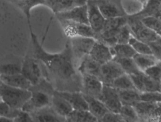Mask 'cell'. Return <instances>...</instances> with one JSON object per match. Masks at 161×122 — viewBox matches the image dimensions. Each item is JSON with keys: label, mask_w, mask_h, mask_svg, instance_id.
Wrapping results in <instances>:
<instances>
[{"label": "cell", "mask_w": 161, "mask_h": 122, "mask_svg": "<svg viewBox=\"0 0 161 122\" xmlns=\"http://www.w3.org/2000/svg\"><path fill=\"white\" fill-rule=\"evenodd\" d=\"M31 41L33 55L38 59L43 67L44 76L53 85L56 90L60 91H81L82 75L76 67L73 58L70 41L68 39L64 48L57 53H50L40 43L37 36L29 28Z\"/></svg>", "instance_id": "cell-1"}, {"label": "cell", "mask_w": 161, "mask_h": 122, "mask_svg": "<svg viewBox=\"0 0 161 122\" xmlns=\"http://www.w3.org/2000/svg\"><path fill=\"white\" fill-rule=\"evenodd\" d=\"M30 90L31 96L22 108V110L29 113L50 106L52 96L56 90L52 83L45 77L36 84L33 85Z\"/></svg>", "instance_id": "cell-2"}, {"label": "cell", "mask_w": 161, "mask_h": 122, "mask_svg": "<svg viewBox=\"0 0 161 122\" xmlns=\"http://www.w3.org/2000/svg\"><path fill=\"white\" fill-rule=\"evenodd\" d=\"M31 96V91L30 89L12 87L0 82L1 99L13 108L22 109Z\"/></svg>", "instance_id": "cell-3"}, {"label": "cell", "mask_w": 161, "mask_h": 122, "mask_svg": "<svg viewBox=\"0 0 161 122\" xmlns=\"http://www.w3.org/2000/svg\"><path fill=\"white\" fill-rule=\"evenodd\" d=\"M127 18L128 24L131 30L132 34L138 39L148 44L155 41L161 43V36L146 26L141 19L135 16H128Z\"/></svg>", "instance_id": "cell-4"}, {"label": "cell", "mask_w": 161, "mask_h": 122, "mask_svg": "<svg viewBox=\"0 0 161 122\" xmlns=\"http://www.w3.org/2000/svg\"><path fill=\"white\" fill-rule=\"evenodd\" d=\"M68 39L70 41L74 62L77 68L81 61L89 54L96 39L93 38L81 36H77Z\"/></svg>", "instance_id": "cell-5"}, {"label": "cell", "mask_w": 161, "mask_h": 122, "mask_svg": "<svg viewBox=\"0 0 161 122\" xmlns=\"http://www.w3.org/2000/svg\"><path fill=\"white\" fill-rule=\"evenodd\" d=\"M21 74L33 85L38 84L44 76L40 61L32 54L26 55L22 61Z\"/></svg>", "instance_id": "cell-6"}, {"label": "cell", "mask_w": 161, "mask_h": 122, "mask_svg": "<svg viewBox=\"0 0 161 122\" xmlns=\"http://www.w3.org/2000/svg\"><path fill=\"white\" fill-rule=\"evenodd\" d=\"M58 21L65 35L68 38L81 36L93 38L96 39L97 34L89 24L65 19H58Z\"/></svg>", "instance_id": "cell-7"}, {"label": "cell", "mask_w": 161, "mask_h": 122, "mask_svg": "<svg viewBox=\"0 0 161 122\" xmlns=\"http://www.w3.org/2000/svg\"><path fill=\"white\" fill-rule=\"evenodd\" d=\"M111 112L119 113L122 107L118 90L110 85L104 84L102 92L97 98Z\"/></svg>", "instance_id": "cell-8"}, {"label": "cell", "mask_w": 161, "mask_h": 122, "mask_svg": "<svg viewBox=\"0 0 161 122\" xmlns=\"http://www.w3.org/2000/svg\"><path fill=\"white\" fill-rule=\"evenodd\" d=\"M124 73L121 66L113 59L101 65L99 78L104 84L111 86L113 81Z\"/></svg>", "instance_id": "cell-9"}, {"label": "cell", "mask_w": 161, "mask_h": 122, "mask_svg": "<svg viewBox=\"0 0 161 122\" xmlns=\"http://www.w3.org/2000/svg\"><path fill=\"white\" fill-rule=\"evenodd\" d=\"M55 15L58 20L65 19L89 24L87 3L84 5L74 7L64 11L57 13Z\"/></svg>", "instance_id": "cell-10"}, {"label": "cell", "mask_w": 161, "mask_h": 122, "mask_svg": "<svg viewBox=\"0 0 161 122\" xmlns=\"http://www.w3.org/2000/svg\"><path fill=\"white\" fill-rule=\"evenodd\" d=\"M87 6L89 25L97 34L102 31L106 19L101 14L95 0H87Z\"/></svg>", "instance_id": "cell-11"}, {"label": "cell", "mask_w": 161, "mask_h": 122, "mask_svg": "<svg viewBox=\"0 0 161 122\" xmlns=\"http://www.w3.org/2000/svg\"><path fill=\"white\" fill-rule=\"evenodd\" d=\"M104 86L103 83L97 76L89 74L82 75V90L83 94L98 98Z\"/></svg>", "instance_id": "cell-12"}, {"label": "cell", "mask_w": 161, "mask_h": 122, "mask_svg": "<svg viewBox=\"0 0 161 122\" xmlns=\"http://www.w3.org/2000/svg\"><path fill=\"white\" fill-rule=\"evenodd\" d=\"M89 56L101 65L113 59L111 47L98 40L96 41Z\"/></svg>", "instance_id": "cell-13"}, {"label": "cell", "mask_w": 161, "mask_h": 122, "mask_svg": "<svg viewBox=\"0 0 161 122\" xmlns=\"http://www.w3.org/2000/svg\"><path fill=\"white\" fill-rule=\"evenodd\" d=\"M30 114L34 122H65V118L58 114L51 105Z\"/></svg>", "instance_id": "cell-14"}, {"label": "cell", "mask_w": 161, "mask_h": 122, "mask_svg": "<svg viewBox=\"0 0 161 122\" xmlns=\"http://www.w3.org/2000/svg\"><path fill=\"white\" fill-rule=\"evenodd\" d=\"M51 106L58 114L64 118L74 110L70 103L57 90L55 91L52 96Z\"/></svg>", "instance_id": "cell-15"}, {"label": "cell", "mask_w": 161, "mask_h": 122, "mask_svg": "<svg viewBox=\"0 0 161 122\" xmlns=\"http://www.w3.org/2000/svg\"><path fill=\"white\" fill-rule=\"evenodd\" d=\"M58 91L70 103L74 109L88 110L87 103L81 91Z\"/></svg>", "instance_id": "cell-16"}, {"label": "cell", "mask_w": 161, "mask_h": 122, "mask_svg": "<svg viewBox=\"0 0 161 122\" xmlns=\"http://www.w3.org/2000/svg\"><path fill=\"white\" fill-rule=\"evenodd\" d=\"M1 82L14 88L30 89L32 86L31 83L21 74L13 75H0Z\"/></svg>", "instance_id": "cell-17"}, {"label": "cell", "mask_w": 161, "mask_h": 122, "mask_svg": "<svg viewBox=\"0 0 161 122\" xmlns=\"http://www.w3.org/2000/svg\"><path fill=\"white\" fill-rule=\"evenodd\" d=\"M101 67V64L94 61L88 55L81 61L77 67V70L81 75L89 74L99 78Z\"/></svg>", "instance_id": "cell-18"}, {"label": "cell", "mask_w": 161, "mask_h": 122, "mask_svg": "<svg viewBox=\"0 0 161 122\" xmlns=\"http://www.w3.org/2000/svg\"><path fill=\"white\" fill-rule=\"evenodd\" d=\"M87 103L88 110L97 119L101 118L109 111L105 104L98 98L84 94Z\"/></svg>", "instance_id": "cell-19"}, {"label": "cell", "mask_w": 161, "mask_h": 122, "mask_svg": "<svg viewBox=\"0 0 161 122\" xmlns=\"http://www.w3.org/2000/svg\"><path fill=\"white\" fill-rule=\"evenodd\" d=\"M159 106L160 103L143 101H140L133 106L140 119L144 120H148Z\"/></svg>", "instance_id": "cell-20"}, {"label": "cell", "mask_w": 161, "mask_h": 122, "mask_svg": "<svg viewBox=\"0 0 161 122\" xmlns=\"http://www.w3.org/2000/svg\"><path fill=\"white\" fill-rule=\"evenodd\" d=\"M103 16L106 19L124 16L118 7L108 0H95Z\"/></svg>", "instance_id": "cell-21"}, {"label": "cell", "mask_w": 161, "mask_h": 122, "mask_svg": "<svg viewBox=\"0 0 161 122\" xmlns=\"http://www.w3.org/2000/svg\"><path fill=\"white\" fill-rule=\"evenodd\" d=\"M65 122H97V118L89 110L74 109L65 117Z\"/></svg>", "instance_id": "cell-22"}, {"label": "cell", "mask_w": 161, "mask_h": 122, "mask_svg": "<svg viewBox=\"0 0 161 122\" xmlns=\"http://www.w3.org/2000/svg\"><path fill=\"white\" fill-rule=\"evenodd\" d=\"M114 58H133L136 53L133 47L129 44H116L111 47Z\"/></svg>", "instance_id": "cell-23"}, {"label": "cell", "mask_w": 161, "mask_h": 122, "mask_svg": "<svg viewBox=\"0 0 161 122\" xmlns=\"http://www.w3.org/2000/svg\"><path fill=\"white\" fill-rule=\"evenodd\" d=\"M118 93L123 105H130L133 106L136 103L141 101V93L136 89L118 90Z\"/></svg>", "instance_id": "cell-24"}, {"label": "cell", "mask_w": 161, "mask_h": 122, "mask_svg": "<svg viewBox=\"0 0 161 122\" xmlns=\"http://www.w3.org/2000/svg\"><path fill=\"white\" fill-rule=\"evenodd\" d=\"M149 0H125L123 6L125 12L128 16H133L140 13L147 6Z\"/></svg>", "instance_id": "cell-25"}, {"label": "cell", "mask_w": 161, "mask_h": 122, "mask_svg": "<svg viewBox=\"0 0 161 122\" xmlns=\"http://www.w3.org/2000/svg\"><path fill=\"white\" fill-rule=\"evenodd\" d=\"M133 59L142 71H145L148 68L155 64L159 60L153 54H144L136 53Z\"/></svg>", "instance_id": "cell-26"}, {"label": "cell", "mask_w": 161, "mask_h": 122, "mask_svg": "<svg viewBox=\"0 0 161 122\" xmlns=\"http://www.w3.org/2000/svg\"><path fill=\"white\" fill-rule=\"evenodd\" d=\"M16 5L24 13L26 16L28 26L31 27L30 23L31 18V10L35 6L38 5H44L45 6V0H21L16 3Z\"/></svg>", "instance_id": "cell-27"}, {"label": "cell", "mask_w": 161, "mask_h": 122, "mask_svg": "<svg viewBox=\"0 0 161 122\" xmlns=\"http://www.w3.org/2000/svg\"><path fill=\"white\" fill-rule=\"evenodd\" d=\"M121 66L125 73L128 75L136 74L142 71L138 68L133 58H114Z\"/></svg>", "instance_id": "cell-28"}, {"label": "cell", "mask_w": 161, "mask_h": 122, "mask_svg": "<svg viewBox=\"0 0 161 122\" xmlns=\"http://www.w3.org/2000/svg\"><path fill=\"white\" fill-rule=\"evenodd\" d=\"M111 86L118 90L136 89L133 84L130 75L124 73L117 78L112 83Z\"/></svg>", "instance_id": "cell-29"}, {"label": "cell", "mask_w": 161, "mask_h": 122, "mask_svg": "<svg viewBox=\"0 0 161 122\" xmlns=\"http://www.w3.org/2000/svg\"><path fill=\"white\" fill-rule=\"evenodd\" d=\"M126 24H128L127 16H121L116 18L107 19H106L103 28L101 31L119 29Z\"/></svg>", "instance_id": "cell-30"}, {"label": "cell", "mask_w": 161, "mask_h": 122, "mask_svg": "<svg viewBox=\"0 0 161 122\" xmlns=\"http://www.w3.org/2000/svg\"><path fill=\"white\" fill-rule=\"evenodd\" d=\"M141 78L142 81V93L160 91V83L153 80L144 72L142 73Z\"/></svg>", "instance_id": "cell-31"}, {"label": "cell", "mask_w": 161, "mask_h": 122, "mask_svg": "<svg viewBox=\"0 0 161 122\" xmlns=\"http://www.w3.org/2000/svg\"><path fill=\"white\" fill-rule=\"evenodd\" d=\"M129 44L133 47L136 53L153 54L152 51L148 44L138 39L133 35L130 38Z\"/></svg>", "instance_id": "cell-32"}, {"label": "cell", "mask_w": 161, "mask_h": 122, "mask_svg": "<svg viewBox=\"0 0 161 122\" xmlns=\"http://www.w3.org/2000/svg\"><path fill=\"white\" fill-rule=\"evenodd\" d=\"M22 63H9L3 64L1 66V74L13 75L21 73Z\"/></svg>", "instance_id": "cell-33"}, {"label": "cell", "mask_w": 161, "mask_h": 122, "mask_svg": "<svg viewBox=\"0 0 161 122\" xmlns=\"http://www.w3.org/2000/svg\"><path fill=\"white\" fill-rule=\"evenodd\" d=\"M143 23L158 34L161 33V20L156 16H147L141 19Z\"/></svg>", "instance_id": "cell-34"}, {"label": "cell", "mask_w": 161, "mask_h": 122, "mask_svg": "<svg viewBox=\"0 0 161 122\" xmlns=\"http://www.w3.org/2000/svg\"><path fill=\"white\" fill-rule=\"evenodd\" d=\"M119 114L122 118L137 122L140 120L138 115L133 106L122 105Z\"/></svg>", "instance_id": "cell-35"}, {"label": "cell", "mask_w": 161, "mask_h": 122, "mask_svg": "<svg viewBox=\"0 0 161 122\" xmlns=\"http://www.w3.org/2000/svg\"><path fill=\"white\" fill-rule=\"evenodd\" d=\"M21 109L11 108L9 104L1 99L0 101V116H6L10 118H15Z\"/></svg>", "instance_id": "cell-36"}, {"label": "cell", "mask_w": 161, "mask_h": 122, "mask_svg": "<svg viewBox=\"0 0 161 122\" xmlns=\"http://www.w3.org/2000/svg\"><path fill=\"white\" fill-rule=\"evenodd\" d=\"M133 36L131 30L128 24L122 26L118 34V44H128Z\"/></svg>", "instance_id": "cell-37"}, {"label": "cell", "mask_w": 161, "mask_h": 122, "mask_svg": "<svg viewBox=\"0 0 161 122\" xmlns=\"http://www.w3.org/2000/svg\"><path fill=\"white\" fill-rule=\"evenodd\" d=\"M144 73L153 80L160 83L161 81V61L147 69Z\"/></svg>", "instance_id": "cell-38"}, {"label": "cell", "mask_w": 161, "mask_h": 122, "mask_svg": "<svg viewBox=\"0 0 161 122\" xmlns=\"http://www.w3.org/2000/svg\"><path fill=\"white\" fill-rule=\"evenodd\" d=\"M141 101L160 103H161V92L154 91V92H145L141 93L140 94Z\"/></svg>", "instance_id": "cell-39"}, {"label": "cell", "mask_w": 161, "mask_h": 122, "mask_svg": "<svg viewBox=\"0 0 161 122\" xmlns=\"http://www.w3.org/2000/svg\"><path fill=\"white\" fill-rule=\"evenodd\" d=\"M121 118L119 113H115L109 111L103 117L97 119V122H118Z\"/></svg>", "instance_id": "cell-40"}, {"label": "cell", "mask_w": 161, "mask_h": 122, "mask_svg": "<svg viewBox=\"0 0 161 122\" xmlns=\"http://www.w3.org/2000/svg\"><path fill=\"white\" fill-rule=\"evenodd\" d=\"M14 122H34L30 113L21 109L19 114L14 118Z\"/></svg>", "instance_id": "cell-41"}, {"label": "cell", "mask_w": 161, "mask_h": 122, "mask_svg": "<svg viewBox=\"0 0 161 122\" xmlns=\"http://www.w3.org/2000/svg\"><path fill=\"white\" fill-rule=\"evenodd\" d=\"M153 54L159 60L161 61V43L159 42H152L148 43Z\"/></svg>", "instance_id": "cell-42"}, {"label": "cell", "mask_w": 161, "mask_h": 122, "mask_svg": "<svg viewBox=\"0 0 161 122\" xmlns=\"http://www.w3.org/2000/svg\"><path fill=\"white\" fill-rule=\"evenodd\" d=\"M0 122H14V119L6 116H0Z\"/></svg>", "instance_id": "cell-43"}, {"label": "cell", "mask_w": 161, "mask_h": 122, "mask_svg": "<svg viewBox=\"0 0 161 122\" xmlns=\"http://www.w3.org/2000/svg\"><path fill=\"white\" fill-rule=\"evenodd\" d=\"M118 122H135V121H131V120H130V119H128L121 117V118L119 120Z\"/></svg>", "instance_id": "cell-44"}, {"label": "cell", "mask_w": 161, "mask_h": 122, "mask_svg": "<svg viewBox=\"0 0 161 122\" xmlns=\"http://www.w3.org/2000/svg\"><path fill=\"white\" fill-rule=\"evenodd\" d=\"M138 122H148L147 120H144V119H140Z\"/></svg>", "instance_id": "cell-45"}, {"label": "cell", "mask_w": 161, "mask_h": 122, "mask_svg": "<svg viewBox=\"0 0 161 122\" xmlns=\"http://www.w3.org/2000/svg\"><path fill=\"white\" fill-rule=\"evenodd\" d=\"M160 92H161V81H160Z\"/></svg>", "instance_id": "cell-46"}]
</instances>
